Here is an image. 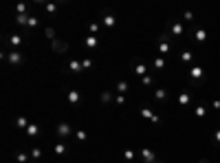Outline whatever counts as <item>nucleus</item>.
I'll use <instances>...</instances> for the list:
<instances>
[{
    "label": "nucleus",
    "mask_w": 220,
    "mask_h": 163,
    "mask_svg": "<svg viewBox=\"0 0 220 163\" xmlns=\"http://www.w3.org/2000/svg\"><path fill=\"white\" fill-rule=\"evenodd\" d=\"M55 132H57V137H60V141H66V137L73 132V128H70V124H66V121H62V124H57V128H55Z\"/></svg>",
    "instance_id": "1"
},
{
    "label": "nucleus",
    "mask_w": 220,
    "mask_h": 163,
    "mask_svg": "<svg viewBox=\"0 0 220 163\" xmlns=\"http://www.w3.org/2000/svg\"><path fill=\"white\" fill-rule=\"evenodd\" d=\"M66 99H68L70 106H79V102H82V93H79L77 88H70V90L66 93Z\"/></svg>",
    "instance_id": "2"
},
{
    "label": "nucleus",
    "mask_w": 220,
    "mask_h": 163,
    "mask_svg": "<svg viewBox=\"0 0 220 163\" xmlns=\"http://www.w3.org/2000/svg\"><path fill=\"white\" fill-rule=\"evenodd\" d=\"M130 66H132V73H134V75H143V77H145V73H148V66H145L143 62H139V60H132Z\"/></svg>",
    "instance_id": "3"
},
{
    "label": "nucleus",
    "mask_w": 220,
    "mask_h": 163,
    "mask_svg": "<svg viewBox=\"0 0 220 163\" xmlns=\"http://www.w3.org/2000/svg\"><path fill=\"white\" fill-rule=\"evenodd\" d=\"M84 46L88 51H95L99 46V35H84Z\"/></svg>",
    "instance_id": "4"
},
{
    "label": "nucleus",
    "mask_w": 220,
    "mask_h": 163,
    "mask_svg": "<svg viewBox=\"0 0 220 163\" xmlns=\"http://www.w3.org/2000/svg\"><path fill=\"white\" fill-rule=\"evenodd\" d=\"M101 25H104L106 29H114V27H117V18H114L112 13H101Z\"/></svg>",
    "instance_id": "5"
},
{
    "label": "nucleus",
    "mask_w": 220,
    "mask_h": 163,
    "mask_svg": "<svg viewBox=\"0 0 220 163\" xmlns=\"http://www.w3.org/2000/svg\"><path fill=\"white\" fill-rule=\"evenodd\" d=\"M7 60H9V64H13V66H20V64L24 62V57H22L20 51H11V53H7Z\"/></svg>",
    "instance_id": "6"
},
{
    "label": "nucleus",
    "mask_w": 220,
    "mask_h": 163,
    "mask_svg": "<svg viewBox=\"0 0 220 163\" xmlns=\"http://www.w3.org/2000/svg\"><path fill=\"white\" fill-rule=\"evenodd\" d=\"M169 49H172V44L167 42V33H163L161 40H159V53H167Z\"/></svg>",
    "instance_id": "7"
},
{
    "label": "nucleus",
    "mask_w": 220,
    "mask_h": 163,
    "mask_svg": "<svg viewBox=\"0 0 220 163\" xmlns=\"http://www.w3.org/2000/svg\"><path fill=\"white\" fill-rule=\"evenodd\" d=\"M139 156H143V161H145V163H154V152H152V150H148V148L139 150Z\"/></svg>",
    "instance_id": "8"
},
{
    "label": "nucleus",
    "mask_w": 220,
    "mask_h": 163,
    "mask_svg": "<svg viewBox=\"0 0 220 163\" xmlns=\"http://www.w3.org/2000/svg\"><path fill=\"white\" fill-rule=\"evenodd\" d=\"M53 152H55L57 156L66 154V152H68V146H66V141H57V143H55V148H53Z\"/></svg>",
    "instance_id": "9"
},
{
    "label": "nucleus",
    "mask_w": 220,
    "mask_h": 163,
    "mask_svg": "<svg viewBox=\"0 0 220 163\" xmlns=\"http://www.w3.org/2000/svg\"><path fill=\"white\" fill-rule=\"evenodd\" d=\"M68 71H70V73L84 71V68H82V60H70V62H68Z\"/></svg>",
    "instance_id": "10"
},
{
    "label": "nucleus",
    "mask_w": 220,
    "mask_h": 163,
    "mask_svg": "<svg viewBox=\"0 0 220 163\" xmlns=\"http://www.w3.org/2000/svg\"><path fill=\"white\" fill-rule=\"evenodd\" d=\"M40 132H42V130H40V126H38V124H31V126L27 128V134H29L31 139H38V137H40Z\"/></svg>",
    "instance_id": "11"
},
{
    "label": "nucleus",
    "mask_w": 220,
    "mask_h": 163,
    "mask_svg": "<svg viewBox=\"0 0 220 163\" xmlns=\"http://www.w3.org/2000/svg\"><path fill=\"white\" fill-rule=\"evenodd\" d=\"M16 126H18V128H22V130H27L31 124H29V119H27V117H22V115H20V117H16Z\"/></svg>",
    "instance_id": "12"
},
{
    "label": "nucleus",
    "mask_w": 220,
    "mask_h": 163,
    "mask_svg": "<svg viewBox=\"0 0 220 163\" xmlns=\"http://www.w3.org/2000/svg\"><path fill=\"white\" fill-rule=\"evenodd\" d=\"M29 159H31L29 152H18V154H16V161H18V163H29Z\"/></svg>",
    "instance_id": "13"
},
{
    "label": "nucleus",
    "mask_w": 220,
    "mask_h": 163,
    "mask_svg": "<svg viewBox=\"0 0 220 163\" xmlns=\"http://www.w3.org/2000/svg\"><path fill=\"white\" fill-rule=\"evenodd\" d=\"M169 29H172L176 35H183V25H178V22H169V25H167Z\"/></svg>",
    "instance_id": "14"
},
{
    "label": "nucleus",
    "mask_w": 220,
    "mask_h": 163,
    "mask_svg": "<svg viewBox=\"0 0 220 163\" xmlns=\"http://www.w3.org/2000/svg\"><path fill=\"white\" fill-rule=\"evenodd\" d=\"M53 49H55L57 53H64V51H68V44H64V42H53Z\"/></svg>",
    "instance_id": "15"
},
{
    "label": "nucleus",
    "mask_w": 220,
    "mask_h": 163,
    "mask_svg": "<svg viewBox=\"0 0 220 163\" xmlns=\"http://www.w3.org/2000/svg\"><path fill=\"white\" fill-rule=\"evenodd\" d=\"M154 97H156L159 102H163V99L167 97V93H165V88H154Z\"/></svg>",
    "instance_id": "16"
},
{
    "label": "nucleus",
    "mask_w": 220,
    "mask_h": 163,
    "mask_svg": "<svg viewBox=\"0 0 220 163\" xmlns=\"http://www.w3.org/2000/svg\"><path fill=\"white\" fill-rule=\"evenodd\" d=\"M200 75H203V68H198V66H194L191 71H189V77H191V79H198Z\"/></svg>",
    "instance_id": "17"
},
{
    "label": "nucleus",
    "mask_w": 220,
    "mask_h": 163,
    "mask_svg": "<svg viewBox=\"0 0 220 163\" xmlns=\"http://www.w3.org/2000/svg\"><path fill=\"white\" fill-rule=\"evenodd\" d=\"M194 38H196L198 42H205V40H207V33H205L203 29H196V31H194Z\"/></svg>",
    "instance_id": "18"
},
{
    "label": "nucleus",
    "mask_w": 220,
    "mask_h": 163,
    "mask_svg": "<svg viewBox=\"0 0 220 163\" xmlns=\"http://www.w3.org/2000/svg\"><path fill=\"white\" fill-rule=\"evenodd\" d=\"M44 9H46V13H51V16H53V13H57L60 7H57L55 2H48V5H44Z\"/></svg>",
    "instance_id": "19"
},
{
    "label": "nucleus",
    "mask_w": 220,
    "mask_h": 163,
    "mask_svg": "<svg viewBox=\"0 0 220 163\" xmlns=\"http://www.w3.org/2000/svg\"><path fill=\"white\" fill-rule=\"evenodd\" d=\"M99 29H101V22H92V25L88 27V31H90V35H95V33H99Z\"/></svg>",
    "instance_id": "20"
},
{
    "label": "nucleus",
    "mask_w": 220,
    "mask_h": 163,
    "mask_svg": "<svg viewBox=\"0 0 220 163\" xmlns=\"http://www.w3.org/2000/svg\"><path fill=\"white\" fill-rule=\"evenodd\" d=\"M82 68H84V71H90V68H92V60L90 57H84L82 60Z\"/></svg>",
    "instance_id": "21"
},
{
    "label": "nucleus",
    "mask_w": 220,
    "mask_h": 163,
    "mask_svg": "<svg viewBox=\"0 0 220 163\" xmlns=\"http://www.w3.org/2000/svg\"><path fill=\"white\" fill-rule=\"evenodd\" d=\"M7 40H9L13 46H20V44H22V38H20V35H9Z\"/></svg>",
    "instance_id": "22"
},
{
    "label": "nucleus",
    "mask_w": 220,
    "mask_h": 163,
    "mask_svg": "<svg viewBox=\"0 0 220 163\" xmlns=\"http://www.w3.org/2000/svg\"><path fill=\"white\" fill-rule=\"evenodd\" d=\"M181 60H183V62H191V60H194V53H191V51H183V53H181Z\"/></svg>",
    "instance_id": "23"
},
{
    "label": "nucleus",
    "mask_w": 220,
    "mask_h": 163,
    "mask_svg": "<svg viewBox=\"0 0 220 163\" xmlns=\"http://www.w3.org/2000/svg\"><path fill=\"white\" fill-rule=\"evenodd\" d=\"M134 156H137V152H134V150H130V148L123 152V159H126V161H134Z\"/></svg>",
    "instance_id": "24"
},
{
    "label": "nucleus",
    "mask_w": 220,
    "mask_h": 163,
    "mask_svg": "<svg viewBox=\"0 0 220 163\" xmlns=\"http://www.w3.org/2000/svg\"><path fill=\"white\" fill-rule=\"evenodd\" d=\"M114 88H117V93H126L128 90V82H117Z\"/></svg>",
    "instance_id": "25"
},
{
    "label": "nucleus",
    "mask_w": 220,
    "mask_h": 163,
    "mask_svg": "<svg viewBox=\"0 0 220 163\" xmlns=\"http://www.w3.org/2000/svg\"><path fill=\"white\" fill-rule=\"evenodd\" d=\"M101 102H104V104H110V102H112V93H110V90L101 93Z\"/></svg>",
    "instance_id": "26"
},
{
    "label": "nucleus",
    "mask_w": 220,
    "mask_h": 163,
    "mask_svg": "<svg viewBox=\"0 0 220 163\" xmlns=\"http://www.w3.org/2000/svg\"><path fill=\"white\" fill-rule=\"evenodd\" d=\"M75 139H77V141H86V139H88L86 130H77V132H75Z\"/></svg>",
    "instance_id": "27"
},
{
    "label": "nucleus",
    "mask_w": 220,
    "mask_h": 163,
    "mask_svg": "<svg viewBox=\"0 0 220 163\" xmlns=\"http://www.w3.org/2000/svg\"><path fill=\"white\" fill-rule=\"evenodd\" d=\"M29 18L31 16H16V22L18 25H29Z\"/></svg>",
    "instance_id": "28"
},
{
    "label": "nucleus",
    "mask_w": 220,
    "mask_h": 163,
    "mask_svg": "<svg viewBox=\"0 0 220 163\" xmlns=\"http://www.w3.org/2000/svg\"><path fill=\"white\" fill-rule=\"evenodd\" d=\"M44 35H46L48 40H53V38H55V29H53V27H46V31H44Z\"/></svg>",
    "instance_id": "29"
},
{
    "label": "nucleus",
    "mask_w": 220,
    "mask_h": 163,
    "mask_svg": "<svg viewBox=\"0 0 220 163\" xmlns=\"http://www.w3.org/2000/svg\"><path fill=\"white\" fill-rule=\"evenodd\" d=\"M29 154H31V159H40V156H42V150H40V148H33Z\"/></svg>",
    "instance_id": "30"
},
{
    "label": "nucleus",
    "mask_w": 220,
    "mask_h": 163,
    "mask_svg": "<svg viewBox=\"0 0 220 163\" xmlns=\"http://www.w3.org/2000/svg\"><path fill=\"white\" fill-rule=\"evenodd\" d=\"M16 11H18V16H27V5H18Z\"/></svg>",
    "instance_id": "31"
},
{
    "label": "nucleus",
    "mask_w": 220,
    "mask_h": 163,
    "mask_svg": "<svg viewBox=\"0 0 220 163\" xmlns=\"http://www.w3.org/2000/svg\"><path fill=\"white\" fill-rule=\"evenodd\" d=\"M38 25H40V20L31 16V18H29V25H27V27H31V29H33V27H38Z\"/></svg>",
    "instance_id": "32"
},
{
    "label": "nucleus",
    "mask_w": 220,
    "mask_h": 163,
    "mask_svg": "<svg viewBox=\"0 0 220 163\" xmlns=\"http://www.w3.org/2000/svg\"><path fill=\"white\" fill-rule=\"evenodd\" d=\"M163 64H165V62H163L161 57H156V60H154V68H156V71H161V68H163Z\"/></svg>",
    "instance_id": "33"
},
{
    "label": "nucleus",
    "mask_w": 220,
    "mask_h": 163,
    "mask_svg": "<svg viewBox=\"0 0 220 163\" xmlns=\"http://www.w3.org/2000/svg\"><path fill=\"white\" fill-rule=\"evenodd\" d=\"M152 82H154L152 75H145V77H143V84H152Z\"/></svg>",
    "instance_id": "34"
},
{
    "label": "nucleus",
    "mask_w": 220,
    "mask_h": 163,
    "mask_svg": "<svg viewBox=\"0 0 220 163\" xmlns=\"http://www.w3.org/2000/svg\"><path fill=\"white\" fill-rule=\"evenodd\" d=\"M114 102H117V104H119V106H121V104H123V102H126V99H123V95H117V97H114Z\"/></svg>",
    "instance_id": "35"
},
{
    "label": "nucleus",
    "mask_w": 220,
    "mask_h": 163,
    "mask_svg": "<svg viewBox=\"0 0 220 163\" xmlns=\"http://www.w3.org/2000/svg\"><path fill=\"white\" fill-rule=\"evenodd\" d=\"M187 99H189V97H187V93H183V95H181V104H187Z\"/></svg>",
    "instance_id": "36"
},
{
    "label": "nucleus",
    "mask_w": 220,
    "mask_h": 163,
    "mask_svg": "<svg viewBox=\"0 0 220 163\" xmlns=\"http://www.w3.org/2000/svg\"><path fill=\"white\" fill-rule=\"evenodd\" d=\"M196 115H198V117H203V115H205V106H200V108L196 110Z\"/></svg>",
    "instance_id": "37"
},
{
    "label": "nucleus",
    "mask_w": 220,
    "mask_h": 163,
    "mask_svg": "<svg viewBox=\"0 0 220 163\" xmlns=\"http://www.w3.org/2000/svg\"><path fill=\"white\" fill-rule=\"evenodd\" d=\"M216 139H218V141H220V132H218V134H216Z\"/></svg>",
    "instance_id": "38"
}]
</instances>
